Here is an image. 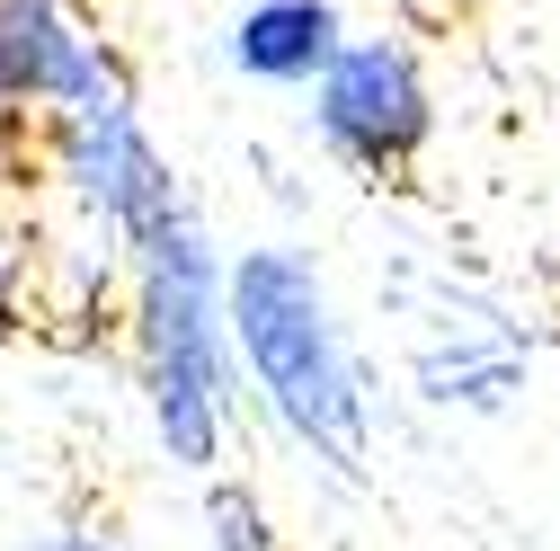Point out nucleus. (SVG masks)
<instances>
[{"mask_svg": "<svg viewBox=\"0 0 560 551\" xmlns=\"http://www.w3.org/2000/svg\"><path fill=\"white\" fill-rule=\"evenodd\" d=\"M10 267H19V249H10V223H0V285H10Z\"/></svg>", "mask_w": 560, "mask_h": 551, "instance_id": "10", "label": "nucleus"}, {"mask_svg": "<svg viewBox=\"0 0 560 551\" xmlns=\"http://www.w3.org/2000/svg\"><path fill=\"white\" fill-rule=\"evenodd\" d=\"M133 90L125 54L72 10V0H0V107L45 125Z\"/></svg>", "mask_w": 560, "mask_h": 551, "instance_id": "6", "label": "nucleus"}, {"mask_svg": "<svg viewBox=\"0 0 560 551\" xmlns=\"http://www.w3.org/2000/svg\"><path fill=\"white\" fill-rule=\"evenodd\" d=\"M303 133L357 187H409L445 133V98H436L428 54L400 27H357L329 54V72L303 90Z\"/></svg>", "mask_w": 560, "mask_h": 551, "instance_id": "4", "label": "nucleus"}, {"mask_svg": "<svg viewBox=\"0 0 560 551\" xmlns=\"http://www.w3.org/2000/svg\"><path fill=\"white\" fill-rule=\"evenodd\" d=\"M214 36H223L232 81H249L267 98H303L329 72V54L357 36V19H347V0H241Z\"/></svg>", "mask_w": 560, "mask_h": 551, "instance_id": "7", "label": "nucleus"}, {"mask_svg": "<svg viewBox=\"0 0 560 551\" xmlns=\"http://www.w3.org/2000/svg\"><path fill=\"white\" fill-rule=\"evenodd\" d=\"M36 143H45V178L62 187V204H72L107 249L143 223L152 204H170L187 187V169L161 152V133H152V116H143L133 90H116L98 107H72V116H45Z\"/></svg>", "mask_w": 560, "mask_h": 551, "instance_id": "5", "label": "nucleus"}, {"mask_svg": "<svg viewBox=\"0 0 560 551\" xmlns=\"http://www.w3.org/2000/svg\"><path fill=\"white\" fill-rule=\"evenodd\" d=\"M223 312H232L241 409L258 419V436L294 462L303 490L365 499L383 462V374L365 356V329L347 312L329 258L294 232L241 241L223 258Z\"/></svg>", "mask_w": 560, "mask_h": 551, "instance_id": "1", "label": "nucleus"}, {"mask_svg": "<svg viewBox=\"0 0 560 551\" xmlns=\"http://www.w3.org/2000/svg\"><path fill=\"white\" fill-rule=\"evenodd\" d=\"M383 312L400 320V391L436 419H508L534 383V320L454 267H392Z\"/></svg>", "mask_w": 560, "mask_h": 551, "instance_id": "3", "label": "nucleus"}, {"mask_svg": "<svg viewBox=\"0 0 560 551\" xmlns=\"http://www.w3.org/2000/svg\"><path fill=\"white\" fill-rule=\"evenodd\" d=\"M36 551H116V542H107V534H90V525H62V534H45Z\"/></svg>", "mask_w": 560, "mask_h": 551, "instance_id": "9", "label": "nucleus"}, {"mask_svg": "<svg viewBox=\"0 0 560 551\" xmlns=\"http://www.w3.org/2000/svg\"><path fill=\"white\" fill-rule=\"evenodd\" d=\"M196 499H205V542L214 551H294V534L276 525V507H267V490L249 471H205L196 480Z\"/></svg>", "mask_w": 560, "mask_h": 551, "instance_id": "8", "label": "nucleus"}, {"mask_svg": "<svg viewBox=\"0 0 560 551\" xmlns=\"http://www.w3.org/2000/svg\"><path fill=\"white\" fill-rule=\"evenodd\" d=\"M116 285H125V383L143 409V436L178 480L223 471L241 445V365H232V312H223V258L232 241L214 214L178 187L152 204L116 249Z\"/></svg>", "mask_w": 560, "mask_h": 551, "instance_id": "2", "label": "nucleus"}]
</instances>
